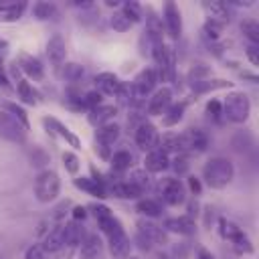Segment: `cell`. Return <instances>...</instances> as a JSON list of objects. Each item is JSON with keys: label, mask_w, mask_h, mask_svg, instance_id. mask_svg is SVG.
<instances>
[{"label": "cell", "mask_w": 259, "mask_h": 259, "mask_svg": "<svg viewBox=\"0 0 259 259\" xmlns=\"http://www.w3.org/2000/svg\"><path fill=\"white\" fill-rule=\"evenodd\" d=\"M16 91H18V95H20V99H22L24 103H30V105L36 103V91L32 89V85H30L26 79H18Z\"/></svg>", "instance_id": "cell-33"}, {"label": "cell", "mask_w": 259, "mask_h": 259, "mask_svg": "<svg viewBox=\"0 0 259 259\" xmlns=\"http://www.w3.org/2000/svg\"><path fill=\"white\" fill-rule=\"evenodd\" d=\"M85 217H87V210H85V206H75V208H73V219H75V221H79V219L83 221Z\"/></svg>", "instance_id": "cell-50"}, {"label": "cell", "mask_w": 259, "mask_h": 259, "mask_svg": "<svg viewBox=\"0 0 259 259\" xmlns=\"http://www.w3.org/2000/svg\"><path fill=\"white\" fill-rule=\"evenodd\" d=\"M26 10V2H0V22H16Z\"/></svg>", "instance_id": "cell-22"}, {"label": "cell", "mask_w": 259, "mask_h": 259, "mask_svg": "<svg viewBox=\"0 0 259 259\" xmlns=\"http://www.w3.org/2000/svg\"><path fill=\"white\" fill-rule=\"evenodd\" d=\"M101 255V239L97 235H87L81 239L79 257L81 259H97Z\"/></svg>", "instance_id": "cell-20"}, {"label": "cell", "mask_w": 259, "mask_h": 259, "mask_svg": "<svg viewBox=\"0 0 259 259\" xmlns=\"http://www.w3.org/2000/svg\"><path fill=\"white\" fill-rule=\"evenodd\" d=\"M160 192H162V200L170 206H178L184 202V186L178 178H166L160 184Z\"/></svg>", "instance_id": "cell-8"}, {"label": "cell", "mask_w": 259, "mask_h": 259, "mask_svg": "<svg viewBox=\"0 0 259 259\" xmlns=\"http://www.w3.org/2000/svg\"><path fill=\"white\" fill-rule=\"evenodd\" d=\"M42 123L49 127V132H51V134H57V136L65 138L73 148H81L79 138H77L75 134H71V132H69V127H67L65 123H61L59 119H55V117H45V119H42Z\"/></svg>", "instance_id": "cell-17"}, {"label": "cell", "mask_w": 259, "mask_h": 259, "mask_svg": "<svg viewBox=\"0 0 259 259\" xmlns=\"http://www.w3.org/2000/svg\"><path fill=\"white\" fill-rule=\"evenodd\" d=\"M63 166H65V170H67L69 174H77L81 162H79V158H77L73 152H63Z\"/></svg>", "instance_id": "cell-42"}, {"label": "cell", "mask_w": 259, "mask_h": 259, "mask_svg": "<svg viewBox=\"0 0 259 259\" xmlns=\"http://www.w3.org/2000/svg\"><path fill=\"white\" fill-rule=\"evenodd\" d=\"M8 81H6V77H4V73H0V85H6Z\"/></svg>", "instance_id": "cell-52"}, {"label": "cell", "mask_w": 259, "mask_h": 259, "mask_svg": "<svg viewBox=\"0 0 259 259\" xmlns=\"http://www.w3.org/2000/svg\"><path fill=\"white\" fill-rule=\"evenodd\" d=\"M47 55H49L51 63L61 65V63L65 61V55H67L65 40H63L61 36H53V38H49V42H47Z\"/></svg>", "instance_id": "cell-25"}, {"label": "cell", "mask_w": 259, "mask_h": 259, "mask_svg": "<svg viewBox=\"0 0 259 259\" xmlns=\"http://www.w3.org/2000/svg\"><path fill=\"white\" fill-rule=\"evenodd\" d=\"M117 138H119V125H117V123H113V121L99 125V127H97V132H95V140H97V144H99L101 148L111 146Z\"/></svg>", "instance_id": "cell-21"}, {"label": "cell", "mask_w": 259, "mask_h": 259, "mask_svg": "<svg viewBox=\"0 0 259 259\" xmlns=\"http://www.w3.org/2000/svg\"><path fill=\"white\" fill-rule=\"evenodd\" d=\"M73 184H75L77 188L85 190V192L91 194V196H99V198L107 196V188H105V184L101 182V178H85V176H81V178H75Z\"/></svg>", "instance_id": "cell-18"}, {"label": "cell", "mask_w": 259, "mask_h": 259, "mask_svg": "<svg viewBox=\"0 0 259 259\" xmlns=\"http://www.w3.org/2000/svg\"><path fill=\"white\" fill-rule=\"evenodd\" d=\"M164 24H166V30L172 38H178L182 34V16H180V10L174 2L164 4Z\"/></svg>", "instance_id": "cell-10"}, {"label": "cell", "mask_w": 259, "mask_h": 259, "mask_svg": "<svg viewBox=\"0 0 259 259\" xmlns=\"http://www.w3.org/2000/svg\"><path fill=\"white\" fill-rule=\"evenodd\" d=\"M91 212H93V217H95V221H97V227H99L105 235H109L113 229L121 227V223L113 217V212H111L105 204H91Z\"/></svg>", "instance_id": "cell-9"}, {"label": "cell", "mask_w": 259, "mask_h": 259, "mask_svg": "<svg viewBox=\"0 0 259 259\" xmlns=\"http://www.w3.org/2000/svg\"><path fill=\"white\" fill-rule=\"evenodd\" d=\"M107 192H109L111 196H117V198H140V194H142V190H140L136 184H132L130 180L111 184V186L107 188Z\"/></svg>", "instance_id": "cell-24"}, {"label": "cell", "mask_w": 259, "mask_h": 259, "mask_svg": "<svg viewBox=\"0 0 259 259\" xmlns=\"http://www.w3.org/2000/svg\"><path fill=\"white\" fill-rule=\"evenodd\" d=\"M18 65H20V69H22L28 77H32V79H42V65H40L38 59L24 55V57H20V63H18Z\"/></svg>", "instance_id": "cell-28"}, {"label": "cell", "mask_w": 259, "mask_h": 259, "mask_svg": "<svg viewBox=\"0 0 259 259\" xmlns=\"http://www.w3.org/2000/svg\"><path fill=\"white\" fill-rule=\"evenodd\" d=\"M134 138H136L138 148H140V150H148V152H150V150H156V148H158V140H160L156 125L150 123V121H142V123L136 127Z\"/></svg>", "instance_id": "cell-7"}, {"label": "cell", "mask_w": 259, "mask_h": 259, "mask_svg": "<svg viewBox=\"0 0 259 259\" xmlns=\"http://www.w3.org/2000/svg\"><path fill=\"white\" fill-rule=\"evenodd\" d=\"M83 105L87 107V109H93V107H97V105H101V101H103V97H101V93L99 91H87L85 95H83Z\"/></svg>", "instance_id": "cell-43"}, {"label": "cell", "mask_w": 259, "mask_h": 259, "mask_svg": "<svg viewBox=\"0 0 259 259\" xmlns=\"http://www.w3.org/2000/svg\"><path fill=\"white\" fill-rule=\"evenodd\" d=\"M198 259H214V257H212L210 251H206V249H198Z\"/></svg>", "instance_id": "cell-51"}, {"label": "cell", "mask_w": 259, "mask_h": 259, "mask_svg": "<svg viewBox=\"0 0 259 259\" xmlns=\"http://www.w3.org/2000/svg\"><path fill=\"white\" fill-rule=\"evenodd\" d=\"M208 146V136L198 130V127H188L186 132L180 134V148H182V154L184 152H204Z\"/></svg>", "instance_id": "cell-6"}, {"label": "cell", "mask_w": 259, "mask_h": 259, "mask_svg": "<svg viewBox=\"0 0 259 259\" xmlns=\"http://www.w3.org/2000/svg\"><path fill=\"white\" fill-rule=\"evenodd\" d=\"M107 243H109V251H111L113 257H125L127 251H130V237L125 235L123 227L113 229L107 235Z\"/></svg>", "instance_id": "cell-12"}, {"label": "cell", "mask_w": 259, "mask_h": 259, "mask_svg": "<svg viewBox=\"0 0 259 259\" xmlns=\"http://www.w3.org/2000/svg\"><path fill=\"white\" fill-rule=\"evenodd\" d=\"M81 239H83V227L77 221L65 223V245L75 247L77 243H81Z\"/></svg>", "instance_id": "cell-30"}, {"label": "cell", "mask_w": 259, "mask_h": 259, "mask_svg": "<svg viewBox=\"0 0 259 259\" xmlns=\"http://www.w3.org/2000/svg\"><path fill=\"white\" fill-rule=\"evenodd\" d=\"M132 164H134V156L127 150H119L111 156V168L117 170V172H125Z\"/></svg>", "instance_id": "cell-31"}, {"label": "cell", "mask_w": 259, "mask_h": 259, "mask_svg": "<svg viewBox=\"0 0 259 259\" xmlns=\"http://www.w3.org/2000/svg\"><path fill=\"white\" fill-rule=\"evenodd\" d=\"M40 245L45 247L47 253H57V251H61V249L65 247V223L55 225V227L45 235V239H42Z\"/></svg>", "instance_id": "cell-13"}, {"label": "cell", "mask_w": 259, "mask_h": 259, "mask_svg": "<svg viewBox=\"0 0 259 259\" xmlns=\"http://www.w3.org/2000/svg\"><path fill=\"white\" fill-rule=\"evenodd\" d=\"M123 259H142V257H138V255H125Z\"/></svg>", "instance_id": "cell-53"}, {"label": "cell", "mask_w": 259, "mask_h": 259, "mask_svg": "<svg viewBox=\"0 0 259 259\" xmlns=\"http://www.w3.org/2000/svg\"><path fill=\"white\" fill-rule=\"evenodd\" d=\"M223 28H225V24H223V22H217V20H212V18H206V22H204V26H202L204 36L210 38V40H217V38L221 36Z\"/></svg>", "instance_id": "cell-38"}, {"label": "cell", "mask_w": 259, "mask_h": 259, "mask_svg": "<svg viewBox=\"0 0 259 259\" xmlns=\"http://www.w3.org/2000/svg\"><path fill=\"white\" fill-rule=\"evenodd\" d=\"M83 73H85V69H83L79 63H65V67H63V77H65L67 81H71V83L81 81Z\"/></svg>", "instance_id": "cell-37"}, {"label": "cell", "mask_w": 259, "mask_h": 259, "mask_svg": "<svg viewBox=\"0 0 259 259\" xmlns=\"http://www.w3.org/2000/svg\"><path fill=\"white\" fill-rule=\"evenodd\" d=\"M4 109H6L12 117H16V119L28 130V117H26V111H24L20 105H16V103H4Z\"/></svg>", "instance_id": "cell-41"}, {"label": "cell", "mask_w": 259, "mask_h": 259, "mask_svg": "<svg viewBox=\"0 0 259 259\" xmlns=\"http://www.w3.org/2000/svg\"><path fill=\"white\" fill-rule=\"evenodd\" d=\"M136 239L140 243L142 249H152L154 245H164L168 243V237H166V231L150 221H140L138 223V229H136Z\"/></svg>", "instance_id": "cell-4"}, {"label": "cell", "mask_w": 259, "mask_h": 259, "mask_svg": "<svg viewBox=\"0 0 259 259\" xmlns=\"http://www.w3.org/2000/svg\"><path fill=\"white\" fill-rule=\"evenodd\" d=\"M136 210L144 217H160L162 212V204L154 198H140L138 204H136Z\"/></svg>", "instance_id": "cell-29"}, {"label": "cell", "mask_w": 259, "mask_h": 259, "mask_svg": "<svg viewBox=\"0 0 259 259\" xmlns=\"http://www.w3.org/2000/svg\"><path fill=\"white\" fill-rule=\"evenodd\" d=\"M0 138L22 144L26 140V127L16 117H12L8 111H0Z\"/></svg>", "instance_id": "cell-5"}, {"label": "cell", "mask_w": 259, "mask_h": 259, "mask_svg": "<svg viewBox=\"0 0 259 259\" xmlns=\"http://www.w3.org/2000/svg\"><path fill=\"white\" fill-rule=\"evenodd\" d=\"M202 8L208 12V18H212L217 22H223V24H227L231 20V16H233L231 6L227 2H204Z\"/></svg>", "instance_id": "cell-19"}, {"label": "cell", "mask_w": 259, "mask_h": 259, "mask_svg": "<svg viewBox=\"0 0 259 259\" xmlns=\"http://www.w3.org/2000/svg\"><path fill=\"white\" fill-rule=\"evenodd\" d=\"M119 89H121V81L117 79V75L105 71L95 77V91H99L101 95H117Z\"/></svg>", "instance_id": "cell-14"}, {"label": "cell", "mask_w": 259, "mask_h": 259, "mask_svg": "<svg viewBox=\"0 0 259 259\" xmlns=\"http://www.w3.org/2000/svg\"><path fill=\"white\" fill-rule=\"evenodd\" d=\"M223 105V115L233 123H245L251 113V101L243 91H231L227 93Z\"/></svg>", "instance_id": "cell-2"}, {"label": "cell", "mask_w": 259, "mask_h": 259, "mask_svg": "<svg viewBox=\"0 0 259 259\" xmlns=\"http://www.w3.org/2000/svg\"><path fill=\"white\" fill-rule=\"evenodd\" d=\"M219 231H221V237L227 239V241H233L235 237H239L243 233V229L237 223L229 221V219H221L219 221Z\"/></svg>", "instance_id": "cell-32"}, {"label": "cell", "mask_w": 259, "mask_h": 259, "mask_svg": "<svg viewBox=\"0 0 259 259\" xmlns=\"http://www.w3.org/2000/svg\"><path fill=\"white\" fill-rule=\"evenodd\" d=\"M109 24H111V28L113 30H117V32H125L130 26H132V22L121 14V10L119 12H113L111 14V18H109Z\"/></svg>", "instance_id": "cell-40"}, {"label": "cell", "mask_w": 259, "mask_h": 259, "mask_svg": "<svg viewBox=\"0 0 259 259\" xmlns=\"http://www.w3.org/2000/svg\"><path fill=\"white\" fill-rule=\"evenodd\" d=\"M188 188H190L194 194H200V190H202L200 180H198V178H194V176H190V178H188Z\"/></svg>", "instance_id": "cell-49"}, {"label": "cell", "mask_w": 259, "mask_h": 259, "mask_svg": "<svg viewBox=\"0 0 259 259\" xmlns=\"http://www.w3.org/2000/svg\"><path fill=\"white\" fill-rule=\"evenodd\" d=\"M231 245H233V249H235L237 253H251V251H253L251 239L247 237V233H245V231H243L239 237H235V239L231 241Z\"/></svg>", "instance_id": "cell-39"}, {"label": "cell", "mask_w": 259, "mask_h": 259, "mask_svg": "<svg viewBox=\"0 0 259 259\" xmlns=\"http://www.w3.org/2000/svg\"><path fill=\"white\" fill-rule=\"evenodd\" d=\"M115 113H117V109L113 107V105H97V107H93V109H89V121L93 123V125H103V123H109L113 117H115Z\"/></svg>", "instance_id": "cell-23"}, {"label": "cell", "mask_w": 259, "mask_h": 259, "mask_svg": "<svg viewBox=\"0 0 259 259\" xmlns=\"http://www.w3.org/2000/svg\"><path fill=\"white\" fill-rule=\"evenodd\" d=\"M168 166H170V156H168L166 152H162L160 148L150 150V152L146 154V160H144V170L158 174V172H164Z\"/></svg>", "instance_id": "cell-15"}, {"label": "cell", "mask_w": 259, "mask_h": 259, "mask_svg": "<svg viewBox=\"0 0 259 259\" xmlns=\"http://www.w3.org/2000/svg\"><path fill=\"white\" fill-rule=\"evenodd\" d=\"M241 30H243V34L249 38L251 45H257V42H259V22H257V20H253V18L243 20V22H241Z\"/></svg>", "instance_id": "cell-35"}, {"label": "cell", "mask_w": 259, "mask_h": 259, "mask_svg": "<svg viewBox=\"0 0 259 259\" xmlns=\"http://www.w3.org/2000/svg\"><path fill=\"white\" fill-rule=\"evenodd\" d=\"M61 178L53 170H40L34 178V196L38 202H53L59 196Z\"/></svg>", "instance_id": "cell-3"}, {"label": "cell", "mask_w": 259, "mask_h": 259, "mask_svg": "<svg viewBox=\"0 0 259 259\" xmlns=\"http://www.w3.org/2000/svg\"><path fill=\"white\" fill-rule=\"evenodd\" d=\"M206 113H208V117H212L214 121H219L223 117V105H221V101L219 99H210L206 103Z\"/></svg>", "instance_id": "cell-45"}, {"label": "cell", "mask_w": 259, "mask_h": 259, "mask_svg": "<svg viewBox=\"0 0 259 259\" xmlns=\"http://www.w3.org/2000/svg\"><path fill=\"white\" fill-rule=\"evenodd\" d=\"M174 170L178 172V174H182V172H186L188 170V156L186 154H176V158H174Z\"/></svg>", "instance_id": "cell-47"}, {"label": "cell", "mask_w": 259, "mask_h": 259, "mask_svg": "<svg viewBox=\"0 0 259 259\" xmlns=\"http://www.w3.org/2000/svg\"><path fill=\"white\" fill-rule=\"evenodd\" d=\"M235 176V168H233V162L223 158V156H214L210 160H206V164L202 166V178H204V184L219 190V188H225L227 184H231Z\"/></svg>", "instance_id": "cell-1"}, {"label": "cell", "mask_w": 259, "mask_h": 259, "mask_svg": "<svg viewBox=\"0 0 259 259\" xmlns=\"http://www.w3.org/2000/svg\"><path fill=\"white\" fill-rule=\"evenodd\" d=\"M0 73H2V57H0Z\"/></svg>", "instance_id": "cell-55"}, {"label": "cell", "mask_w": 259, "mask_h": 259, "mask_svg": "<svg viewBox=\"0 0 259 259\" xmlns=\"http://www.w3.org/2000/svg\"><path fill=\"white\" fill-rule=\"evenodd\" d=\"M170 101H172V91L168 87L156 89L152 93V97L148 99V113L150 115H164V111L170 107Z\"/></svg>", "instance_id": "cell-11"}, {"label": "cell", "mask_w": 259, "mask_h": 259, "mask_svg": "<svg viewBox=\"0 0 259 259\" xmlns=\"http://www.w3.org/2000/svg\"><path fill=\"white\" fill-rule=\"evenodd\" d=\"M184 109H186V105H184L182 101L170 105V107L164 111V123H166V125H174V123H178V121L182 119V115H184Z\"/></svg>", "instance_id": "cell-34"}, {"label": "cell", "mask_w": 259, "mask_h": 259, "mask_svg": "<svg viewBox=\"0 0 259 259\" xmlns=\"http://www.w3.org/2000/svg\"><path fill=\"white\" fill-rule=\"evenodd\" d=\"M130 182H132V184H136V186L144 192V190H146V186H148L146 170H134V172H132V176H130Z\"/></svg>", "instance_id": "cell-46"}, {"label": "cell", "mask_w": 259, "mask_h": 259, "mask_svg": "<svg viewBox=\"0 0 259 259\" xmlns=\"http://www.w3.org/2000/svg\"><path fill=\"white\" fill-rule=\"evenodd\" d=\"M121 14H123L132 24L142 20V8H140L138 2H123V4H121Z\"/></svg>", "instance_id": "cell-36"}, {"label": "cell", "mask_w": 259, "mask_h": 259, "mask_svg": "<svg viewBox=\"0 0 259 259\" xmlns=\"http://www.w3.org/2000/svg\"><path fill=\"white\" fill-rule=\"evenodd\" d=\"M47 257V251L40 243H32L26 251H24V259H45Z\"/></svg>", "instance_id": "cell-44"}, {"label": "cell", "mask_w": 259, "mask_h": 259, "mask_svg": "<svg viewBox=\"0 0 259 259\" xmlns=\"http://www.w3.org/2000/svg\"><path fill=\"white\" fill-rule=\"evenodd\" d=\"M245 53H247V57H249L251 65H257V63H259V49H257V45H249Z\"/></svg>", "instance_id": "cell-48"}, {"label": "cell", "mask_w": 259, "mask_h": 259, "mask_svg": "<svg viewBox=\"0 0 259 259\" xmlns=\"http://www.w3.org/2000/svg\"><path fill=\"white\" fill-rule=\"evenodd\" d=\"M158 148L166 154H182V148H180V134H174V132H168L164 134L160 140H158Z\"/></svg>", "instance_id": "cell-26"}, {"label": "cell", "mask_w": 259, "mask_h": 259, "mask_svg": "<svg viewBox=\"0 0 259 259\" xmlns=\"http://www.w3.org/2000/svg\"><path fill=\"white\" fill-rule=\"evenodd\" d=\"M0 47H6V40H2V38H0Z\"/></svg>", "instance_id": "cell-54"}, {"label": "cell", "mask_w": 259, "mask_h": 259, "mask_svg": "<svg viewBox=\"0 0 259 259\" xmlns=\"http://www.w3.org/2000/svg\"><path fill=\"white\" fill-rule=\"evenodd\" d=\"M164 231L178 233V235H192L196 231V225H194V221L188 214H182V217L166 219L164 221Z\"/></svg>", "instance_id": "cell-16"}, {"label": "cell", "mask_w": 259, "mask_h": 259, "mask_svg": "<svg viewBox=\"0 0 259 259\" xmlns=\"http://www.w3.org/2000/svg\"><path fill=\"white\" fill-rule=\"evenodd\" d=\"M32 12L38 20H57L59 18V8L53 2H36L32 6Z\"/></svg>", "instance_id": "cell-27"}]
</instances>
